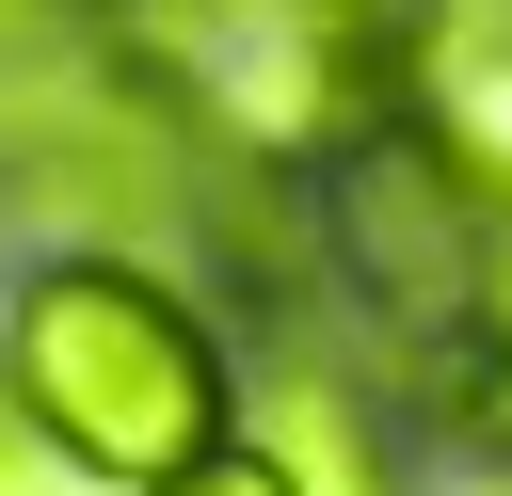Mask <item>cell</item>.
Returning a JSON list of instances; mask_svg holds the SVG:
<instances>
[{"label": "cell", "instance_id": "cell-1", "mask_svg": "<svg viewBox=\"0 0 512 496\" xmlns=\"http://www.w3.org/2000/svg\"><path fill=\"white\" fill-rule=\"evenodd\" d=\"M0 416L96 496H160L240 432V352L160 256H32L0 288Z\"/></svg>", "mask_w": 512, "mask_h": 496}, {"label": "cell", "instance_id": "cell-2", "mask_svg": "<svg viewBox=\"0 0 512 496\" xmlns=\"http://www.w3.org/2000/svg\"><path fill=\"white\" fill-rule=\"evenodd\" d=\"M400 128L512 224V0H416L400 48Z\"/></svg>", "mask_w": 512, "mask_h": 496}, {"label": "cell", "instance_id": "cell-3", "mask_svg": "<svg viewBox=\"0 0 512 496\" xmlns=\"http://www.w3.org/2000/svg\"><path fill=\"white\" fill-rule=\"evenodd\" d=\"M432 416L512 464V224H496L480 272H464V320H448V352H432Z\"/></svg>", "mask_w": 512, "mask_h": 496}, {"label": "cell", "instance_id": "cell-4", "mask_svg": "<svg viewBox=\"0 0 512 496\" xmlns=\"http://www.w3.org/2000/svg\"><path fill=\"white\" fill-rule=\"evenodd\" d=\"M160 496H304V464H288V448H272L256 416H240V432H224V448H192V464H176Z\"/></svg>", "mask_w": 512, "mask_h": 496}, {"label": "cell", "instance_id": "cell-5", "mask_svg": "<svg viewBox=\"0 0 512 496\" xmlns=\"http://www.w3.org/2000/svg\"><path fill=\"white\" fill-rule=\"evenodd\" d=\"M0 496H96V480H80V464H48V448L0 416Z\"/></svg>", "mask_w": 512, "mask_h": 496}, {"label": "cell", "instance_id": "cell-6", "mask_svg": "<svg viewBox=\"0 0 512 496\" xmlns=\"http://www.w3.org/2000/svg\"><path fill=\"white\" fill-rule=\"evenodd\" d=\"M448 496H512V464H496V448H480V464H464V480H448Z\"/></svg>", "mask_w": 512, "mask_h": 496}]
</instances>
